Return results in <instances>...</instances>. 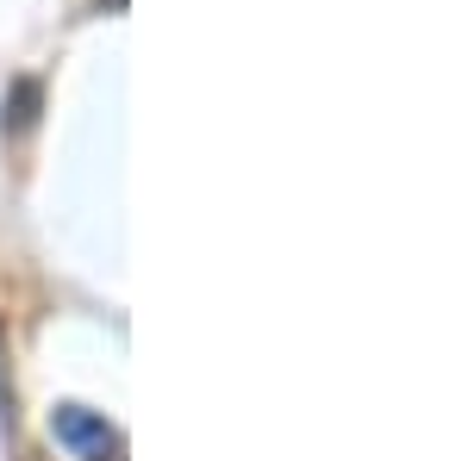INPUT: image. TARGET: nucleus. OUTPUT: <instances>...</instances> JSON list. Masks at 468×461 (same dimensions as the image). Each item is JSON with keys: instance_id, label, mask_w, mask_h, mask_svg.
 Returning a JSON list of instances; mask_svg holds the SVG:
<instances>
[{"instance_id": "nucleus-1", "label": "nucleus", "mask_w": 468, "mask_h": 461, "mask_svg": "<svg viewBox=\"0 0 468 461\" xmlns=\"http://www.w3.org/2000/svg\"><path fill=\"white\" fill-rule=\"evenodd\" d=\"M50 430H57V443L75 449V456L107 461V449H112V424L101 412H88V405H57V412H50Z\"/></svg>"}]
</instances>
